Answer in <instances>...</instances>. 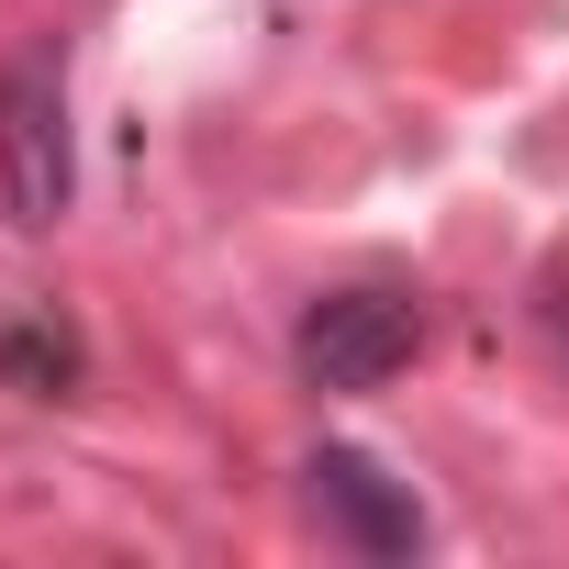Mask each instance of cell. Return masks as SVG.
I'll return each instance as SVG.
<instances>
[{"label":"cell","instance_id":"cell-1","mask_svg":"<svg viewBox=\"0 0 569 569\" xmlns=\"http://www.w3.org/2000/svg\"><path fill=\"white\" fill-rule=\"evenodd\" d=\"M0 201H12L23 234L68 223L79 201V146H68V57L34 34L0 57Z\"/></svg>","mask_w":569,"mask_h":569},{"label":"cell","instance_id":"cell-3","mask_svg":"<svg viewBox=\"0 0 569 569\" xmlns=\"http://www.w3.org/2000/svg\"><path fill=\"white\" fill-rule=\"evenodd\" d=\"M302 502H313V525H325L336 547H358V558H413V547H425L413 480H391L369 447H313V458H302Z\"/></svg>","mask_w":569,"mask_h":569},{"label":"cell","instance_id":"cell-2","mask_svg":"<svg viewBox=\"0 0 569 569\" xmlns=\"http://www.w3.org/2000/svg\"><path fill=\"white\" fill-rule=\"evenodd\" d=\"M413 347H425V313L402 291H325L302 313V336H291V358H302L313 391H380Z\"/></svg>","mask_w":569,"mask_h":569}]
</instances>
